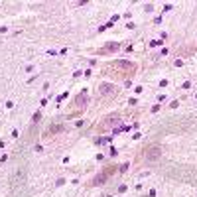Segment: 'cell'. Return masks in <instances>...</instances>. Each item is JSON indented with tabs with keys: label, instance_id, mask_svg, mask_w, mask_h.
<instances>
[{
	"label": "cell",
	"instance_id": "1",
	"mask_svg": "<svg viewBox=\"0 0 197 197\" xmlns=\"http://www.w3.org/2000/svg\"><path fill=\"white\" fill-rule=\"evenodd\" d=\"M160 156H162V150H160V148H150V150L146 152V156H144V158H146V162H156Z\"/></svg>",
	"mask_w": 197,
	"mask_h": 197
}]
</instances>
